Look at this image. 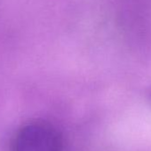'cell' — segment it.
<instances>
[{
  "label": "cell",
  "mask_w": 151,
  "mask_h": 151,
  "mask_svg": "<svg viewBox=\"0 0 151 151\" xmlns=\"http://www.w3.org/2000/svg\"><path fill=\"white\" fill-rule=\"evenodd\" d=\"M11 151H62V138L52 124L34 119L16 131L11 142Z\"/></svg>",
  "instance_id": "6da1fadb"
}]
</instances>
